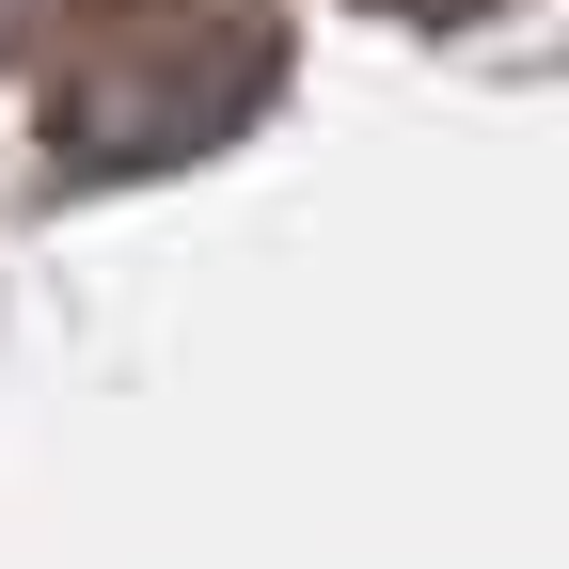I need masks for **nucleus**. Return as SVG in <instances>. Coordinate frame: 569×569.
<instances>
[{
	"label": "nucleus",
	"instance_id": "1",
	"mask_svg": "<svg viewBox=\"0 0 569 569\" xmlns=\"http://www.w3.org/2000/svg\"><path fill=\"white\" fill-rule=\"evenodd\" d=\"M63 17H111V0H0V48H32V32H63Z\"/></svg>",
	"mask_w": 569,
	"mask_h": 569
},
{
	"label": "nucleus",
	"instance_id": "2",
	"mask_svg": "<svg viewBox=\"0 0 569 569\" xmlns=\"http://www.w3.org/2000/svg\"><path fill=\"white\" fill-rule=\"evenodd\" d=\"M396 17H475V0H396Z\"/></svg>",
	"mask_w": 569,
	"mask_h": 569
}]
</instances>
